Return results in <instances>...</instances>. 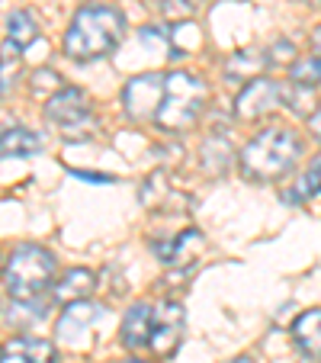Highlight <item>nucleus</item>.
I'll list each match as a JSON object with an SVG mask.
<instances>
[{"mask_svg":"<svg viewBox=\"0 0 321 363\" xmlns=\"http://www.w3.org/2000/svg\"><path fill=\"white\" fill-rule=\"evenodd\" d=\"M125 35V16L123 10L110 4H87L74 13L68 33H64V55L71 62H96L116 52Z\"/></svg>","mask_w":321,"mask_h":363,"instance_id":"f257e3e1","label":"nucleus"},{"mask_svg":"<svg viewBox=\"0 0 321 363\" xmlns=\"http://www.w3.org/2000/svg\"><path fill=\"white\" fill-rule=\"evenodd\" d=\"M302 142L293 129L286 125H270V129L257 132L251 142L241 148L238 167L251 184H270V180L286 177L299 161Z\"/></svg>","mask_w":321,"mask_h":363,"instance_id":"f03ea898","label":"nucleus"},{"mask_svg":"<svg viewBox=\"0 0 321 363\" xmlns=\"http://www.w3.org/2000/svg\"><path fill=\"white\" fill-rule=\"evenodd\" d=\"M55 257L39 245H20L4 264V283L13 302H33L52 289L55 283Z\"/></svg>","mask_w":321,"mask_h":363,"instance_id":"7ed1b4c3","label":"nucleus"},{"mask_svg":"<svg viewBox=\"0 0 321 363\" xmlns=\"http://www.w3.org/2000/svg\"><path fill=\"white\" fill-rule=\"evenodd\" d=\"M205 100H209V87L203 77L190 74V71H174V74H167L164 100H161V110L154 116L157 125L164 132H174V135L193 129V123L205 110Z\"/></svg>","mask_w":321,"mask_h":363,"instance_id":"20e7f679","label":"nucleus"},{"mask_svg":"<svg viewBox=\"0 0 321 363\" xmlns=\"http://www.w3.org/2000/svg\"><path fill=\"white\" fill-rule=\"evenodd\" d=\"M45 119L62 129L68 142H81V138L94 135V113H90V100L81 87H62L48 96L45 103Z\"/></svg>","mask_w":321,"mask_h":363,"instance_id":"39448f33","label":"nucleus"},{"mask_svg":"<svg viewBox=\"0 0 321 363\" xmlns=\"http://www.w3.org/2000/svg\"><path fill=\"white\" fill-rule=\"evenodd\" d=\"M164 84H167V74H161V71L138 74L125 84L123 106H125V113H129L132 123H148V119L157 116L161 100H164Z\"/></svg>","mask_w":321,"mask_h":363,"instance_id":"423d86ee","label":"nucleus"},{"mask_svg":"<svg viewBox=\"0 0 321 363\" xmlns=\"http://www.w3.org/2000/svg\"><path fill=\"white\" fill-rule=\"evenodd\" d=\"M280 103V84L270 77H254L244 84V90L235 100V113L238 119H260Z\"/></svg>","mask_w":321,"mask_h":363,"instance_id":"0eeeda50","label":"nucleus"},{"mask_svg":"<svg viewBox=\"0 0 321 363\" xmlns=\"http://www.w3.org/2000/svg\"><path fill=\"white\" fill-rule=\"evenodd\" d=\"M180 337H184V308L177 302H164L154 312V325H151V341L148 347L157 357H167L177 350Z\"/></svg>","mask_w":321,"mask_h":363,"instance_id":"6e6552de","label":"nucleus"},{"mask_svg":"<svg viewBox=\"0 0 321 363\" xmlns=\"http://www.w3.org/2000/svg\"><path fill=\"white\" fill-rule=\"evenodd\" d=\"M103 315H106V308H103L100 302H87V299L68 302L62 322H58V335H62V341H68V344H84L81 335H87Z\"/></svg>","mask_w":321,"mask_h":363,"instance_id":"1a4fd4ad","label":"nucleus"},{"mask_svg":"<svg viewBox=\"0 0 321 363\" xmlns=\"http://www.w3.org/2000/svg\"><path fill=\"white\" fill-rule=\"evenodd\" d=\"M203 247V232L199 228H184L180 235L167 238L164 245H154L157 261L167 264V267H184V264L193 261V254Z\"/></svg>","mask_w":321,"mask_h":363,"instance_id":"9d476101","label":"nucleus"},{"mask_svg":"<svg viewBox=\"0 0 321 363\" xmlns=\"http://www.w3.org/2000/svg\"><path fill=\"white\" fill-rule=\"evenodd\" d=\"M151 325H154V308H151L148 302H135V306L125 312L123 328H119V335H123V344H125L129 350L148 347V341H151Z\"/></svg>","mask_w":321,"mask_h":363,"instance_id":"9b49d317","label":"nucleus"},{"mask_svg":"<svg viewBox=\"0 0 321 363\" xmlns=\"http://www.w3.org/2000/svg\"><path fill=\"white\" fill-rule=\"evenodd\" d=\"M94 286H96L94 270L74 267V270L62 274L55 283H52V299L62 302V306H68V302H81V299H87V296L94 293Z\"/></svg>","mask_w":321,"mask_h":363,"instance_id":"f8f14e48","label":"nucleus"},{"mask_svg":"<svg viewBox=\"0 0 321 363\" xmlns=\"http://www.w3.org/2000/svg\"><path fill=\"white\" fill-rule=\"evenodd\" d=\"M42 151V135L26 125H10L0 132V158H33Z\"/></svg>","mask_w":321,"mask_h":363,"instance_id":"ddd939ff","label":"nucleus"},{"mask_svg":"<svg viewBox=\"0 0 321 363\" xmlns=\"http://www.w3.org/2000/svg\"><path fill=\"white\" fill-rule=\"evenodd\" d=\"M293 341L305 357H321V308H308L295 318Z\"/></svg>","mask_w":321,"mask_h":363,"instance_id":"4468645a","label":"nucleus"},{"mask_svg":"<svg viewBox=\"0 0 321 363\" xmlns=\"http://www.w3.org/2000/svg\"><path fill=\"white\" fill-rule=\"evenodd\" d=\"M270 68V62H266L264 52H257V48H244V52H235L232 58L225 62V77L228 81H254V77H260L264 71Z\"/></svg>","mask_w":321,"mask_h":363,"instance_id":"2eb2a0df","label":"nucleus"},{"mask_svg":"<svg viewBox=\"0 0 321 363\" xmlns=\"http://www.w3.org/2000/svg\"><path fill=\"white\" fill-rule=\"evenodd\" d=\"M280 103H286V110L295 113L299 119L315 116L318 110V100H315V87H305V84H280Z\"/></svg>","mask_w":321,"mask_h":363,"instance_id":"dca6fc26","label":"nucleus"},{"mask_svg":"<svg viewBox=\"0 0 321 363\" xmlns=\"http://www.w3.org/2000/svg\"><path fill=\"white\" fill-rule=\"evenodd\" d=\"M315 196H321V151L312 158L308 171L295 180L293 190L283 193V199H286V203H305V199H315Z\"/></svg>","mask_w":321,"mask_h":363,"instance_id":"f3484780","label":"nucleus"},{"mask_svg":"<svg viewBox=\"0 0 321 363\" xmlns=\"http://www.w3.org/2000/svg\"><path fill=\"white\" fill-rule=\"evenodd\" d=\"M7 39L13 42V45H20V48L33 45V42L39 39V23H35V16L29 13V10H13V13H10Z\"/></svg>","mask_w":321,"mask_h":363,"instance_id":"a211bd4d","label":"nucleus"},{"mask_svg":"<svg viewBox=\"0 0 321 363\" xmlns=\"http://www.w3.org/2000/svg\"><path fill=\"white\" fill-rule=\"evenodd\" d=\"M10 347L23 350L26 357H33L35 363H58V347L48 337H39V335H20L10 341Z\"/></svg>","mask_w":321,"mask_h":363,"instance_id":"6ab92c4d","label":"nucleus"},{"mask_svg":"<svg viewBox=\"0 0 321 363\" xmlns=\"http://www.w3.org/2000/svg\"><path fill=\"white\" fill-rule=\"evenodd\" d=\"M228 164H232V145L225 138L212 135L209 142L203 145V167L209 174H225Z\"/></svg>","mask_w":321,"mask_h":363,"instance_id":"aec40b11","label":"nucleus"},{"mask_svg":"<svg viewBox=\"0 0 321 363\" xmlns=\"http://www.w3.org/2000/svg\"><path fill=\"white\" fill-rule=\"evenodd\" d=\"M289 77L293 84H305V87H318L321 84V58L312 55V58H299V62L289 68Z\"/></svg>","mask_w":321,"mask_h":363,"instance_id":"412c9836","label":"nucleus"},{"mask_svg":"<svg viewBox=\"0 0 321 363\" xmlns=\"http://www.w3.org/2000/svg\"><path fill=\"white\" fill-rule=\"evenodd\" d=\"M64 84H62V77L55 74V71H35L33 74V94L35 96H52L55 94V90H62Z\"/></svg>","mask_w":321,"mask_h":363,"instance_id":"4be33fe9","label":"nucleus"},{"mask_svg":"<svg viewBox=\"0 0 321 363\" xmlns=\"http://www.w3.org/2000/svg\"><path fill=\"white\" fill-rule=\"evenodd\" d=\"M157 7H161L164 16H171V20H184V16L196 13V0H161Z\"/></svg>","mask_w":321,"mask_h":363,"instance_id":"5701e85b","label":"nucleus"},{"mask_svg":"<svg viewBox=\"0 0 321 363\" xmlns=\"http://www.w3.org/2000/svg\"><path fill=\"white\" fill-rule=\"evenodd\" d=\"M266 62H270V65H289V68H293V65H295V45L289 39H280L274 48H270Z\"/></svg>","mask_w":321,"mask_h":363,"instance_id":"b1692460","label":"nucleus"},{"mask_svg":"<svg viewBox=\"0 0 321 363\" xmlns=\"http://www.w3.org/2000/svg\"><path fill=\"white\" fill-rule=\"evenodd\" d=\"M16 84V62H0V100L13 90Z\"/></svg>","mask_w":321,"mask_h":363,"instance_id":"393cba45","label":"nucleus"},{"mask_svg":"<svg viewBox=\"0 0 321 363\" xmlns=\"http://www.w3.org/2000/svg\"><path fill=\"white\" fill-rule=\"evenodd\" d=\"M0 363H35V360L33 357H26L23 350H16V347H10L7 344V347L0 350Z\"/></svg>","mask_w":321,"mask_h":363,"instance_id":"a878e982","label":"nucleus"},{"mask_svg":"<svg viewBox=\"0 0 321 363\" xmlns=\"http://www.w3.org/2000/svg\"><path fill=\"white\" fill-rule=\"evenodd\" d=\"M71 174L87 180V184H113V180H116V177H110V174H90V171H71Z\"/></svg>","mask_w":321,"mask_h":363,"instance_id":"bb28decb","label":"nucleus"},{"mask_svg":"<svg viewBox=\"0 0 321 363\" xmlns=\"http://www.w3.org/2000/svg\"><path fill=\"white\" fill-rule=\"evenodd\" d=\"M312 52H315V55L321 58V23H318V26L312 29Z\"/></svg>","mask_w":321,"mask_h":363,"instance_id":"cd10ccee","label":"nucleus"},{"mask_svg":"<svg viewBox=\"0 0 321 363\" xmlns=\"http://www.w3.org/2000/svg\"><path fill=\"white\" fill-rule=\"evenodd\" d=\"M232 363H254V360H251V357H235Z\"/></svg>","mask_w":321,"mask_h":363,"instance_id":"c85d7f7f","label":"nucleus"},{"mask_svg":"<svg viewBox=\"0 0 321 363\" xmlns=\"http://www.w3.org/2000/svg\"><path fill=\"white\" fill-rule=\"evenodd\" d=\"M129 363H142V360H129Z\"/></svg>","mask_w":321,"mask_h":363,"instance_id":"c756f323","label":"nucleus"},{"mask_svg":"<svg viewBox=\"0 0 321 363\" xmlns=\"http://www.w3.org/2000/svg\"><path fill=\"white\" fill-rule=\"evenodd\" d=\"M312 4H321V0H312Z\"/></svg>","mask_w":321,"mask_h":363,"instance_id":"7c9ffc66","label":"nucleus"}]
</instances>
